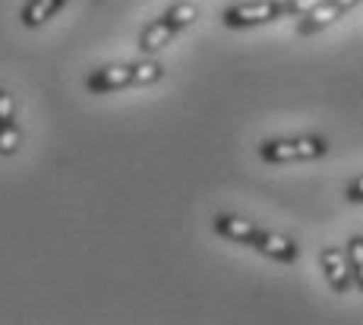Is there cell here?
<instances>
[{"label": "cell", "mask_w": 363, "mask_h": 325, "mask_svg": "<svg viewBox=\"0 0 363 325\" xmlns=\"http://www.w3.org/2000/svg\"><path fill=\"white\" fill-rule=\"evenodd\" d=\"M212 227H215V234H218V237L231 240V244L253 246L256 253L269 256V259H275V262H284V266L297 262V256H300V246L291 237L275 234V231H265V227L253 224L250 218L225 215V212H221V215L212 218Z\"/></svg>", "instance_id": "obj_1"}, {"label": "cell", "mask_w": 363, "mask_h": 325, "mask_svg": "<svg viewBox=\"0 0 363 325\" xmlns=\"http://www.w3.org/2000/svg\"><path fill=\"white\" fill-rule=\"evenodd\" d=\"M164 79V67L158 60H136V64H108L86 76V89L92 95L123 92L133 86H155Z\"/></svg>", "instance_id": "obj_2"}, {"label": "cell", "mask_w": 363, "mask_h": 325, "mask_svg": "<svg viewBox=\"0 0 363 325\" xmlns=\"http://www.w3.org/2000/svg\"><path fill=\"white\" fill-rule=\"evenodd\" d=\"M199 19V6L193 4H174L171 10H164L155 23H149L139 32V51L143 54H158L177 38V32H184L186 25H193Z\"/></svg>", "instance_id": "obj_3"}, {"label": "cell", "mask_w": 363, "mask_h": 325, "mask_svg": "<svg viewBox=\"0 0 363 325\" xmlns=\"http://www.w3.org/2000/svg\"><path fill=\"white\" fill-rule=\"evenodd\" d=\"M300 13L297 0H247V4H234L221 13V23L228 29H253V25L275 23L281 16Z\"/></svg>", "instance_id": "obj_4"}, {"label": "cell", "mask_w": 363, "mask_h": 325, "mask_svg": "<svg viewBox=\"0 0 363 325\" xmlns=\"http://www.w3.org/2000/svg\"><path fill=\"white\" fill-rule=\"evenodd\" d=\"M329 152L323 136H294V139H265L259 145V158L269 164H291V161H316Z\"/></svg>", "instance_id": "obj_5"}, {"label": "cell", "mask_w": 363, "mask_h": 325, "mask_svg": "<svg viewBox=\"0 0 363 325\" xmlns=\"http://www.w3.org/2000/svg\"><path fill=\"white\" fill-rule=\"evenodd\" d=\"M360 0H316L310 10L303 13V19L297 23V35H316V32L329 29L332 23H338L347 10H354Z\"/></svg>", "instance_id": "obj_6"}, {"label": "cell", "mask_w": 363, "mask_h": 325, "mask_svg": "<svg viewBox=\"0 0 363 325\" xmlns=\"http://www.w3.org/2000/svg\"><path fill=\"white\" fill-rule=\"evenodd\" d=\"M319 266H323V275L335 294H347V290L354 287V272H351V262H347V250H341V246H325V250L319 253Z\"/></svg>", "instance_id": "obj_7"}, {"label": "cell", "mask_w": 363, "mask_h": 325, "mask_svg": "<svg viewBox=\"0 0 363 325\" xmlns=\"http://www.w3.org/2000/svg\"><path fill=\"white\" fill-rule=\"evenodd\" d=\"M23 145V130L16 120V101L6 89H0V158H13Z\"/></svg>", "instance_id": "obj_8"}, {"label": "cell", "mask_w": 363, "mask_h": 325, "mask_svg": "<svg viewBox=\"0 0 363 325\" xmlns=\"http://www.w3.org/2000/svg\"><path fill=\"white\" fill-rule=\"evenodd\" d=\"M67 0H29V4L23 6V25L26 29H38V25H45L51 16H57L60 6H64Z\"/></svg>", "instance_id": "obj_9"}, {"label": "cell", "mask_w": 363, "mask_h": 325, "mask_svg": "<svg viewBox=\"0 0 363 325\" xmlns=\"http://www.w3.org/2000/svg\"><path fill=\"white\" fill-rule=\"evenodd\" d=\"M345 250H347V262H351V272H354V285L363 294V234H354Z\"/></svg>", "instance_id": "obj_10"}, {"label": "cell", "mask_w": 363, "mask_h": 325, "mask_svg": "<svg viewBox=\"0 0 363 325\" xmlns=\"http://www.w3.org/2000/svg\"><path fill=\"white\" fill-rule=\"evenodd\" d=\"M345 199H347V203H354V205H360V203H363V174H360V177H354V181L347 183Z\"/></svg>", "instance_id": "obj_11"}]
</instances>
